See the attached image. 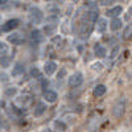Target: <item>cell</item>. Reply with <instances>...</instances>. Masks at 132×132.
Instances as JSON below:
<instances>
[{"label": "cell", "instance_id": "obj_1", "mask_svg": "<svg viewBox=\"0 0 132 132\" xmlns=\"http://www.w3.org/2000/svg\"><path fill=\"white\" fill-rule=\"evenodd\" d=\"M42 12L37 8H30L29 11V20L32 21L33 24H40L42 21Z\"/></svg>", "mask_w": 132, "mask_h": 132}, {"label": "cell", "instance_id": "obj_2", "mask_svg": "<svg viewBox=\"0 0 132 132\" xmlns=\"http://www.w3.org/2000/svg\"><path fill=\"white\" fill-rule=\"evenodd\" d=\"M82 82H83V78H82V74H81V73H77V74H74L73 77H70V79H69L70 86H74V87L79 86Z\"/></svg>", "mask_w": 132, "mask_h": 132}, {"label": "cell", "instance_id": "obj_3", "mask_svg": "<svg viewBox=\"0 0 132 132\" xmlns=\"http://www.w3.org/2000/svg\"><path fill=\"white\" fill-rule=\"evenodd\" d=\"M124 108H126L124 101H120V102L115 106V108H114V116H115V118H120V116L123 115V112H124Z\"/></svg>", "mask_w": 132, "mask_h": 132}, {"label": "cell", "instance_id": "obj_4", "mask_svg": "<svg viewBox=\"0 0 132 132\" xmlns=\"http://www.w3.org/2000/svg\"><path fill=\"white\" fill-rule=\"evenodd\" d=\"M19 24H20V21L19 20H9V21H7V23L3 25V28H2V30H5V32H8V30H11V29H13V28H17L19 27Z\"/></svg>", "mask_w": 132, "mask_h": 132}, {"label": "cell", "instance_id": "obj_5", "mask_svg": "<svg viewBox=\"0 0 132 132\" xmlns=\"http://www.w3.org/2000/svg\"><path fill=\"white\" fill-rule=\"evenodd\" d=\"M8 41L16 44V45H20V44L24 42V38L21 37L20 35H13V36H9V37H8Z\"/></svg>", "mask_w": 132, "mask_h": 132}, {"label": "cell", "instance_id": "obj_6", "mask_svg": "<svg viewBox=\"0 0 132 132\" xmlns=\"http://www.w3.org/2000/svg\"><path fill=\"white\" fill-rule=\"evenodd\" d=\"M45 104L44 103H37V106H36V108H35V116H40V115H42L44 112H45Z\"/></svg>", "mask_w": 132, "mask_h": 132}, {"label": "cell", "instance_id": "obj_7", "mask_svg": "<svg viewBox=\"0 0 132 132\" xmlns=\"http://www.w3.org/2000/svg\"><path fill=\"white\" fill-rule=\"evenodd\" d=\"M104 93H106V86L104 85H99V86L95 87V90H94V96H102Z\"/></svg>", "mask_w": 132, "mask_h": 132}, {"label": "cell", "instance_id": "obj_8", "mask_svg": "<svg viewBox=\"0 0 132 132\" xmlns=\"http://www.w3.org/2000/svg\"><path fill=\"white\" fill-rule=\"evenodd\" d=\"M122 7H115V8H112V9H110V11H107V16H111V17H115V16H118L120 12H122Z\"/></svg>", "mask_w": 132, "mask_h": 132}, {"label": "cell", "instance_id": "obj_9", "mask_svg": "<svg viewBox=\"0 0 132 132\" xmlns=\"http://www.w3.org/2000/svg\"><path fill=\"white\" fill-rule=\"evenodd\" d=\"M56 70V63L54 62H46L45 63V73L46 74H53Z\"/></svg>", "mask_w": 132, "mask_h": 132}, {"label": "cell", "instance_id": "obj_10", "mask_svg": "<svg viewBox=\"0 0 132 132\" xmlns=\"http://www.w3.org/2000/svg\"><path fill=\"white\" fill-rule=\"evenodd\" d=\"M45 99L48 102H56L57 101V94L54 91H46L45 93Z\"/></svg>", "mask_w": 132, "mask_h": 132}, {"label": "cell", "instance_id": "obj_11", "mask_svg": "<svg viewBox=\"0 0 132 132\" xmlns=\"http://www.w3.org/2000/svg\"><path fill=\"white\" fill-rule=\"evenodd\" d=\"M95 54L98 57H106V49L101 45H96L95 46Z\"/></svg>", "mask_w": 132, "mask_h": 132}, {"label": "cell", "instance_id": "obj_12", "mask_svg": "<svg viewBox=\"0 0 132 132\" xmlns=\"http://www.w3.org/2000/svg\"><path fill=\"white\" fill-rule=\"evenodd\" d=\"M23 73H24V66H21V65H16L15 69H13V71H12V74H13L15 77L23 74Z\"/></svg>", "mask_w": 132, "mask_h": 132}, {"label": "cell", "instance_id": "obj_13", "mask_svg": "<svg viewBox=\"0 0 132 132\" xmlns=\"http://www.w3.org/2000/svg\"><path fill=\"white\" fill-rule=\"evenodd\" d=\"M120 27H122V21H120L119 19H114L112 23H111V29H112V30H116V29H119Z\"/></svg>", "mask_w": 132, "mask_h": 132}, {"label": "cell", "instance_id": "obj_14", "mask_svg": "<svg viewBox=\"0 0 132 132\" xmlns=\"http://www.w3.org/2000/svg\"><path fill=\"white\" fill-rule=\"evenodd\" d=\"M32 38H33V40H36L37 42L42 41V36H41L40 30H33V32H32Z\"/></svg>", "mask_w": 132, "mask_h": 132}, {"label": "cell", "instance_id": "obj_15", "mask_svg": "<svg viewBox=\"0 0 132 132\" xmlns=\"http://www.w3.org/2000/svg\"><path fill=\"white\" fill-rule=\"evenodd\" d=\"M106 27H107V23H106L104 20H99L98 21V30L99 32H104Z\"/></svg>", "mask_w": 132, "mask_h": 132}, {"label": "cell", "instance_id": "obj_16", "mask_svg": "<svg viewBox=\"0 0 132 132\" xmlns=\"http://www.w3.org/2000/svg\"><path fill=\"white\" fill-rule=\"evenodd\" d=\"M0 63H2L4 68H8V66H9V60L7 57H2V58H0Z\"/></svg>", "mask_w": 132, "mask_h": 132}, {"label": "cell", "instance_id": "obj_17", "mask_svg": "<svg viewBox=\"0 0 132 132\" xmlns=\"http://www.w3.org/2000/svg\"><path fill=\"white\" fill-rule=\"evenodd\" d=\"M126 40H128L129 37H131V25H128L127 28H126V30H124V36H123Z\"/></svg>", "mask_w": 132, "mask_h": 132}, {"label": "cell", "instance_id": "obj_18", "mask_svg": "<svg viewBox=\"0 0 132 132\" xmlns=\"http://www.w3.org/2000/svg\"><path fill=\"white\" fill-rule=\"evenodd\" d=\"M7 45L5 44H3V42H0V54H3V53H5L7 52Z\"/></svg>", "mask_w": 132, "mask_h": 132}, {"label": "cell", "instance_id": "obj_19", "mask_svg": "<svg viewBox=\"0 0 132 132\" xmlns=\"http://www.w3.org/2000/svg\"><path fill=\"white\" fill-rule=\"evenodd\" d=\"M30 74H32L33 77H40V71H38L37 69H32V71H30Z\"/></svg>", "mask_w": 132, "mask_h": 132}, {"label": "cell", "instance_id": "obj_20", "mask_svg": "<svg viewBox=\"0 0 132 132\" xmlns=\"http://www.w3.org/2000/svg\"><path fill=\"white\" fill-rule=\"evenodd\" d=\"M16 93V89H11V90H7V94L9 95V94H15Z\"/></svg>", "mask_w": 132, "mask_h": 132}, {"label": "cell", "instance_id": "obj_21", "mask_svg": "<svg viewBox=\"0 0 132 132\" xmlns=\"http://www.w3.org/2000/svg\"><path fill=\"white\" fill-rule=\"evenodd\" d=\"M101 66H102V65H99V63H98V65H94V69H101Z\"/></svg>", "mask_w": 132, "mask_h": 132}, {"label": "cell", "instance_id": "obj_22", "mask_svg": "<svg viewBox=\"0 0 132 132\" xmlns=\"http://www.w3.org/2000/svg\"><path fill=\"white\" fill-rule=\"evenodd\" d=\"M7 3V0H0V4H5Z\"/></svg>", "mask_w": 132, "mask_h": 132}, {"label": "cell", "instance_id": "obj_23", "mask_svg": "<svg viewBox=\"0 0 132 132\" xmlns=\"http://www.w3.org/2000/svg\"><path fill=\"white\" fill-rule=\"evenodd\" d=\"M0 33H2V28H0Z\"/></svg>", "mask_w": 132, "mask_h": 132}, {"label": "cell", "instance_id": "obj_24", "mask_svg": "<svg viewBox=\"0 0 132 132\" xmlns=\"http://www.w3.org/2000/svg\"><path fill=\"white\" fill-rule=\"evenodd\" d=\"M48 2H49V0H48Z\"/></svg>", "mask_w": 132, "mask_h": 132}]
</instances>
